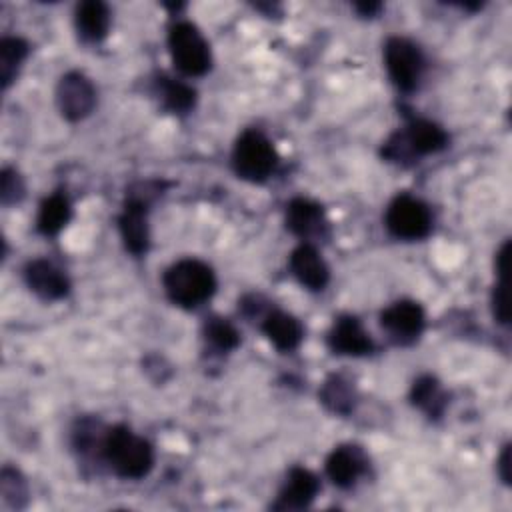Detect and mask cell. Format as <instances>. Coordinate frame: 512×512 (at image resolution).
<instances>
[{
	"instance_id": "obj_26",
	"label": "cell",
	"mask_w": 512,
	"mask_h": 512,
	"mask_svg": "<svg viewBox=\"0 0 512 512\" xmlns=\"http://www.w3.org/2000/svg\"><path fill=\"white\" fill-rule=\"evenodd\" d=\"M24 196L22 176L14 168H4L0 174V200L4 206H10Z\"/></svg>"
},
{
	"instance_id": "obj_11",
	"label": "cell",
	"mask_w": 512,
	"mask_h": 512,
	"mask_svg": "<svg viewBox=\"0 0 512 512\" xmlns=\"http://www.w3.org/2000/svg\"><path fill=\"white\" fill-rule=\"evenodd\" d=\"M118 230L124 242V248L142 256L148 250L150 230H148V206L142 198H128L118 216Z\"/></svg>"
},
{
	"instance_id": "obj_13",
	"label": "cell",
	"mask_w": 512,
	"mask_h": 512,
	"mask_svg": "<svg viewBox=\"0 0 512 512\" xmlns=\"http://www.w3.org/2000/svg\"><path fill=\"white\" fill-rule=\"evenodd\" d=\"M320 490V482L314 472L302 466H294L288 472L284 486L280 488L276 500L272 502V510H304L312 504Z\"/></svg>"
},
{
	"instance_id": "obj_14",
	"label": "cell",
	"mask_w": 512,
	"mask_h": 512,
	"mask_svg": "<svg viewBox=\"0 0 512 512\" xmlns=\"http://www.w3.org/2000/svg\"><path fill=\"white\" fill-rule=\"evenodd\" d=\"M24 280L28 288L44 300H60L70 292V280L64 270L46 258L30 260L24 266Z\"/></svg>"
},
{
	"instance_id": "obj_3",
	"label": "cell",
	"mask_w": 512,
	"mask_h": 512,
	"mask_svg": "<svg viewBox=\"0 0 512 512\" xmlns=\"http://www.w3.org/2000/svg\"><path fill=\"white\" fill-rule=\"evenodd\" d=\"M448 146V134L432 120L412 118L402 130L390 134L382 146V156L390 162L408 164L420 156L440 152Z\"/></svg>"
},
{
	"instance_id": "obj_8",
	"label": "cell",
	"mask_w": 512,
	"mask_h": 512,
	"mask_svg": "<svg viewBox=\"0 0 512 512\" xmlns=\"http://www.w3.org/2000/svg\"><path fill=\"white\" fill-rule=\"evenodd\" d=\"M56 104L66 120L78 122L94 110L96 88L82 72H66L56 86Z\"/></svg>"
},
{
	"instance_id": "obj_2",
	"label": "cell",
	"mask_w": 512,
	"mask_h": 512,
	"mask_svg": "<svg viewBox=\"0 0 512 512\" xmlns=\"http://www.w3.org/2000/svg\"><path fill=\"white\" fill-rule=\"evenodd\" d=\"M166 296L182 308H196L216 292V276L208 264L184 258L166 268L162 276Z\"/></svg>"
},
{
	"instance_id": "obj_12",
	"label": "cell",
	"mask_w": 512,
	"mask_h": 512,
	"mask_svg": "<svg viewBox=\"0 0 512 512\" xmlns=\"http://www.w3.org/2000/svg\"><path fill=\"white\" fill-rule=\"evenodd\" d=\"M328 346L334 354L366 356L374 352V340L356 316H338L328 332Z\"/></svg>"
},
{
	"instance_id": "obj_7",
	"label": "cell",
	"mask_w": 512,
	"mask_h": 512,
	"mask_svg": "<svg viewBox=\"0 0 512 512\" xmlns=\"http://www.w3.org/2000/svg\"><path fill=\"white\" fill-rule=\"evenodd\" d=\"M386 228L402 240H420L432 230L430 208L410 194H398L386 208Z\"/></svg>"
},
{
	"instance_id": "obj_29",
	"label": "cell",
	"mask_w": 512,
	"mask_h": 512,
	"mask_svg": "<svg viewBox=\"0 0 512 512\" xmlns=\"http://www.w3.org/2000/svg\"><path fill=\"white\" fill-rule=\"evenodd\" d=\"M498 474L504 484H510V446L506 444L498 458Z\"/></svg>"
},
{
	"instance_id": "obj_17",
	"label": "cell",
	"mask_w": 512,
	"mask_h": 512,
	"mask_svg": "<svg viewBox=\"0 0 512 512\" xmlns=\"http://www.w3.org/2000/svg\"><path fill=\"white\" fill-rule=\"evenodd\" d=\"M262 332L280 352H292L304 338V328L298 318L282 310H270L262 320Z\"/></svg>"
},
{
	"instance_id": "obj_22",
	"label": "cell",
	"mask_w": 512,
	"mask_h": 512,
	"mask_svg": "<svg viewBox=\"0 0 512 512\" xmlns=\"http://www.w3.org/2000/svg\"><path fill=\"white\" fill-rule=\"evenodd\" d=\"M354 388L352 384L340 376L332 374L320 388V402L334 414H350L354 408Z\"/></svg>"
},
{
	"instance_id": "obj_27",
	"label": "cell",
	"mask_w": 512,
	"mask_h": 512,
	"mask_svg": "<svg viewBox=\"0 0 512 512\" xmlns=\"http://www.w3.org/2000/svg\"><path fill=\"white\" fill-rule=\"evenodd\" d=\"M492 314L500 324H508L510 312H508V288L506 278H498V284L492 290Z\"/></svg>"
},
{
	"instance_id": "obj_28",
	"label": "cell",
	"mask_w": 512,
	"mask_h": 512,
	"mask_svg": "<svg viewBox=\"0 0 512 512\" xmlns=\"http://www.w3.org/2000/svg\"><path fill=\"white\" fill-rule=\"evenodd\" d=\"M508 254H510V242L506 240L496 254V276L498 278H506V274H508Z\"/></svg>"
},
{
	"instance_id": "obj_18",
	"label": "cell",
	"mask_w": 512,
	"mask_h": 512,
	"mask_svg": "<svg viewBox=\"0 0 512 512\" xmlns=\"http://www.w3.org/2000/svg\"><path fill=\"white\" fill-rule=\"evenodd\" d=\"M74 22L82 40L100 42L106 38L110 28V10L100 0H86L76 6Z\"/></svg>"
},
{
	"instance_id": "obj_4",
	"label": "cell",
	"mask_w": 512,
	"mask_h": 512,
	"mask_svg": "<svg viewBox=\"0 0 512 512\" xmlns=\"http://www.w3.org/2000/svg\"><path fill=\"white\" fill-rule=\"evenodd\" d=\"M234 172L248 182H264L278 166V152L260 130H244L232 150Z\"/></svg>"
},
{
	"instance_id": "obj_9",
	"label": "cell",
	"mask_w": 512,
	"mask_h": 512,
	"mask_svg": "<svg viewBox=\"0 0 512 512\" xmlns=\"http://www.w3.org/2000/svg\"><path fill=\"white\" fill-rule=\"evenodd\" d=\"M426 316L418 302L414 300H398L382 310L380 326L390 336L392 342L400 346H408L416 342L424 330Z\"/></svg>"
},
{
	"instance_id": "obj_10",
	"label": "cell",
	"mask_w": 512,
	"mask_h": 512,
	"mask_svg": "<svg viewBox=\"0 0 512 512\" xmlns=\"http://www.w3.org/2000/svg\"><path fill=\"white\" fill-rule=\"evenodd\" d=\"M284 222L292 234L306 240L308 244L310 240H318L328 234V218L322 206L308 198L290 200L286 206Z\"/></svg>"
},
{
	"instance_id": "obj_20",
	"label": "cell",
	"mask_w": 512,
	"mask_h": 512,
	"mask_svg": "<svg viewBox=\"0 0 512 512\" xmlns=\"http://www.w3.org/2000/svg\"><path fill=\"white\" fill-rule=\"evenodd\" d=\"M410 400L414 406H418L430 418L442 416V412L448 404V396L442 390L440 382L428 374L414 380V384L410 388Z\"/></svg>"
},
{
	"instance_id": "obj_1",
	"label": "cell",
	"mask_w": 512,
	"mask_h": 512,
	"mask_svg": "<svg viewBox=\"0 0 512 512\" xmlns=\"http://www.w3.org/2000/svg\"><path fill=\"white\" fill-rule=\"evenodd\" d=\"M100 458L116 476L124 480H140L148 476L154 466V448L128 426L118 424L104 432Z\"/></svg>"
},
{
	"instance_id": "obj_25",
	"label": "cell",
	"mask_w": 512,
	"mask_h": 512,
	"mask_svg": "<svg viewBox=\"0 0 512 512\" xmlns=\"http://www.w3.org/2000/svg\"><path fill=\"white\" fill-rule=\"evenodd\" d=\"M0 492H2L4 500L10 506H14V508L24 506V502L28 500V484H26V480L22 478V474L18 470H14L10 466L2 468Z\"/></svg>"
},
{
	"instance_id": "obj_21",
	"label": "cell",
	"mask_w": 512,
	"mask_h": 512,
	"mask_svg": "<svg viewBox=\"0 0 512 512\" xmlns=\"http://www.w3.org/2000/svg\"><path fill=\"white\" fill-rule=\"evenodd\" d=\"M156 94L160 96L164 108L174 114H186L196 104V90L186 82L168 76L156 78Z\"/></svg>"
},
{
	"instance_id": "obj_19",
	"label": "cell",
	"mask_w": 512,
	"mask_h": 512,
	"mask_svg": "<svg viewBox=\"0 0 512 512\" xmlns=\"http://www.w3.org/2000/svg\"><path fill=\"white\" fill-rule=\"evenodd\" d=\"M70 216H72L70 200L62 192H54L42 200L38 208L36 228L44 236H54L70 222Z\"/></svg>"
},
{
	"instance_id": "obj_5",
	"label": "cell",
	"mask_w": 512,
	"mask_h": 512,
	"mask_svg": "<svg viewBox=\"0 0 512 512\" xmlns=\"http://www.w3.org/2000/svg\"><path fill=\"white\" fill-rule=\"evenodd\" d=\"M168 48L174 66L184 76H202L210 70L212 56L208 42L192 22L180 20L170 26Z\"/></svg>"
},
{
	"instance_id": "obj_6",
	"label": "cell",
	"mask_w": 512,
	"mask_h": 512,
	"mask_svg": "<svg viewBox=\"0 0 512 512\" xmlns=\"http://www.w3.org/2000/svg\"><path fill=\"white\" fill-rule=\"evenodd\" d=\"M384 64L392 84L402 92H412L424 72V54L412 40L392 36L384 44Z\"/></svg>"
},
{
	"instance_id": "obj_15",
	"label": "cell",
	"mask_w": 512,
	"mask_h": 512,
	"mask_svg": "<svg viewBox=\"0 0 512 512\" xmlns=\"http://www.w3.org/2000/svg\"><path fill=\"white\" fill-rule=\"evenodd\" d=\"M368 458L360 446L342 444L336 446L326 458V476L338 488H350L366 472Z\"/></svg>"
},
{
	"instance_id": "obj_24",
	"label": "cell",
	"mask_w": 512,
	"mask_h": 512,
	"mask_svg": "<svg viewBox=\"0 0 512 512\" xmlns=\"http://www.w3.org/2000/svg\"><path fill=\"white\" fill-rule=\"evenodd\" d=\"M204 338L218 352H230L240 344L236 326L220 316H212L204 322Z\"/></svg>"
},
{
	"instance_id": "obj_30",
	"label": "cell",
	"mask_w": 512,
	"mask_h": 512,
	"mask_svg": "<svg viewBox=\"0 0 512 512\" xmlns=\"http://www.w3.org/2000/svg\"><path fill=\"white\" fill-rule=\"evenodd\" d=\"M354 8L362 14V16H372L380 10V4L378 2H356Z\"/></svg>"
},
{
	"instance_id": "obj_16",
	"label": "cell",
	"mask_w": 512,
	"mask_h": 512,
	"mask_svg": "<svg viewBox=\"0 0 512 512\" xmlns=\"http://www.w3.org/2000/svg\"><path fill=\"white\" fill-rule=\"evenodd\" d=\"M290 270L298 278V282L310 290H322L330 280V270L324 258L308 242H302L292 250Z\"/></svg>"
},
{
	"instance_id": "obj_23",
	"label": "cell",
	"mask_w": 512,
	"mask_h": 512,
	"mask_svg": "<svg viewBox=\"0 0 512 512\" xmlns=\"http://www.w3.org/2000/svg\"><path fill=\"white\" fill-rule=\"evenodd\" d=\"M26 54H28L26 40H22L18 36L2 38V42H0V82H2L4 90L14 82L18 68L22 66Z\"/></svg>"
}]
</instances>
